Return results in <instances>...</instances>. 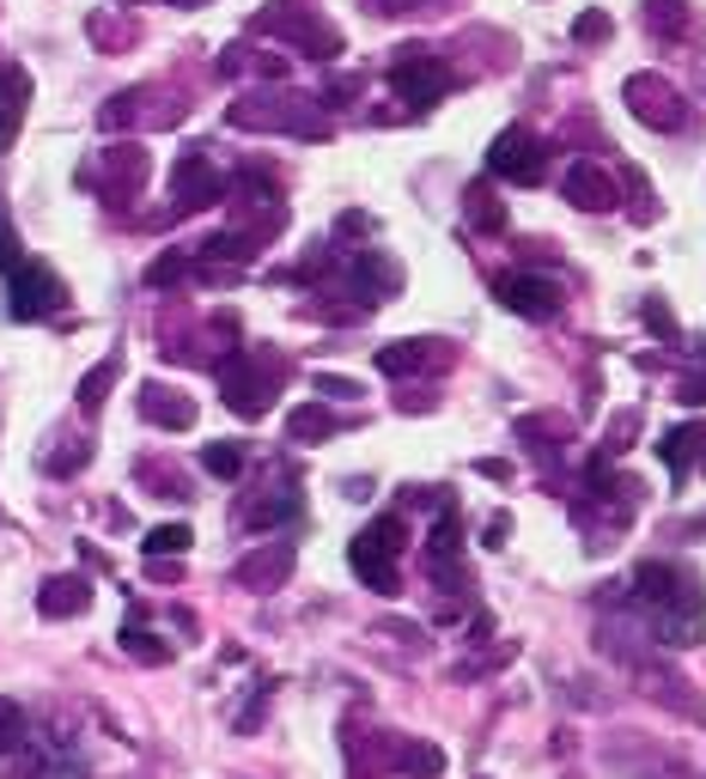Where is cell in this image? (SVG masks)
<instances>
[{"label": "cell", "mask_w": 706, "mask_h": 779, "mask_svg": "<svg viewBox=\"0 0 706 779\" xmlns=\"http://www.w3.org/2000/svg\"><path fill=\"white\" fill-rule=\"evenodd\" d=\"M506 536H512V518L506 512H493L488 518V549H506Z\"/></svg>", "instance_id": "obj_30"}, {"label": "cell", "mask_w": 706, "mask_h": 779, "mask_svg": "<svg viewBox=\"0 0 706 779\" xmlns=\"http://www.w3.org/2000/svg\"><path fill=\"white\" fill-rule=\"evenodd\" d=\"M140 414H147L153 427H171V432L196 427V402L177 397V390H165V384H147V390H140Z\"/></svg>", "instance_id": "obj_11"}, {"label": "cell", "mask_w": 706, "mask_h": 779, "mask_svg": "<svg viewBox=\"0 0 706 779\" xmlns=\"http://www.w3.org/2000/svg\"><path fill=\"white\" fill-rule=\"evenodd\" d=\"M116 372H123V360H104L98 372H86V378H79V409H86V414L104 409V397H110V384H116Z\"/></svg>", "instance_id": "obj_19"}, {"label": "cell", "mask_w": 706, "mask_h": 779, "mask_svg": "<svg viewBox=\"0 0 706 779\" xmlns=\"http://www.w3.org/2000/svg\"><path fill=\"white\" fill-rule=\"evenodd\" d=\"M171 184H177V208H214L219 196H226V177L214 171V159H201V153H184L177 159V171H171Z\"/></svg>", "instance_id": "obj_7"}, {"label": "cell", "mask_w": 706, "mask_h": 779, "mask_svg": "<svg viewBox=\"0 0 706 779\" xmlns=\"http://www.w3.org/2000/svg\"><path fill=\"white\" fill-rule=\"evenodd\" d=\"M25 104H31V74L25 67H0V147L18 135V123H25Z\"/></svg>", "instance_id": "obj_12"}, {"label": "cell", "mask_w": 706, "mask_h": 779, "mask_svg": "<svg viewBox=\"0 0 706 779\" xmlns=\"http://www.w3.org/2000/svg\"><path fill=\"white\" fill-rule=\"evenodd\" d=\"M171 7H201V0H171Z\"/></svg>", "instance_id": "obj_33"}, {"label": "cell", "mask_w": 706, "mask_h": 779, "mask_svg": "<svg viewBox=\"0 0 706 779\" xmlns=\"http://www.w3.org/2000/svg\"><path fill=\"white\" fill-rule=\"evenodd\" d=\"M390 86H396V98H408V104H439V98L451 92V67L432 55V49L408 43L396 49V62H390Z\"/></svg>", "instance_id": "obj_3"}, {"label": "cell", "mask_w": 706, "mask_h": 779, "mask_svg": "<svg viewBox=\"0 0 706 779\" xmlns=\"http://www.w3.org/2000/svg\"><path fill=\"white\" fill-rule=\"evenodd\" d=\"M488 171L493 177H506V184H542V140L530 128H506V135H493L488 147Z\"/></svg>", "instance_id": "obj_5"}, {"label": "cell", "mask_w": 706, "mask_h": 779, "mask_svg": "<svg viewBox=\"0 0 706 779\" xmlns=\"http://www.w3.org/2000/svg\"><path fill=\"white\" fill-rule=\"evenodd\" d=\"M177 275H184V256H165V262H153V275H147V280L165 287V280H177Z\"/></svg>", "instance_id": "obj_31"}, {"label": "cell", "mask_w": 706, "mask_h": 779, "mask_svg": "<svg viewBox=\"0 0 706 779\" xmlns=\"http://www.w3.org/2000/svg\"><path fill=\"white\" fill-rule=\"evenodd\" d=\"M645 323H652L664 341H676V317H670V305H664V299H652V305H645Z\"/></svg>", "instance_id": "obj_28"}, {"label": "cell", "mask_w": 706, "mask_h": 779, "mask_svg": "<svg viewBox=\"0 0 706 779\" xmlns=\"http://www.w3.org/2000/svg\"><path fill=\"white\" fill-rule=\"evenodd\" d=\"M402 767H408V774H420V779H432L439 767H445V755H439L432 743H408V749H402Z\"/></svg>", "instance_id": "obj_22"}, {"label": "cell", "mask_w": 706, "mask_h": 779, "mask_svg": "<svg viewBox=\"0 0 706 779\" xmlns=\"http://www.w3.org/2000/svg\"><path fill=\"white\" fill-rule=\"evenodd\" d=\"M481 475H488V481H512V463H500V457H488V463H481Z\"/></svg>", "instance_id": "obj_32"}, {"label": "cell", "mask_w": 706, "mask_h": 779, "mask_svg": "<svg viewBox=\"0 0 706 779\" xmlns=\"http://www.w3.org/2000/svg\"><path fill=\"white\" fill-rule=\"evenodd\" d=\"M567 201L572 208H584V214H603V208H615V177L584 159V165L567 171Z\"/></svg>", "instance_id": "obj_10"}, {"label": "cell", "mask_w": 706, "mask_h": 779, "mask_svg": "<svg viewBox=\"0 0 706 779\" xmlns=\"http://www.w3.org/2000/svg\"><path fill=\"white\" fill-rule=\"evenodd\" d=\"M500 305L518 317H554L560 311V287L549 275H506L500 280Z\"/></svg>", "instance_id": "obj_8"}, {"label": "cell", "mask_w": 706, "mask_h": 779, "mask_svg": "<svg viewBox=\"0 0 706 779\" xmlns=\"http://www.w3.org/2000/svg\"><path fill=\"white\" fill-rule=\"evenodd\" d=\"M18 737H25V713L18 701H0V749H18Z\"/></svg>", "instance_id": "obj_26"}, {"label": "cell", "mask_w": 706, "mask_h": 779, "mask_svg": "<svg viewBox=\"0 0 706 779\" xmlns=\"http://www.w3.org/2000/svg\"><path fill=\"white\" fill-rule=\"evenodd\" d=\"M439 341H390L384 353H378V366L390 372V378H402V372H420V366H439L445 353H432Z\"/></svg>", "instance_id": "obj_16"}, {"label": "cell", "mask_w": 706, "mask_h": 779, "mask_svg": "<svg viewBox=\"0 0 706 779\" xmlns=\"http://www.w3.org/2000/svg\"><path fill=\"white\" fill-rule=\"evenodd\" d=\"M396 554H402V518H378L371 530L353 536L348 561L371 591H396Z\"/></svg>", "instance_id": "obj_2"}, {"label": "cell", "mask_w": 706, "mask_h": 779, "mask_svg": "<svg viewBox=\"0 0 706 779\" xmlns=\"http://www.w3.org/2000/svg\"><path fill=\"white\" fill-rule=\"evenodd\" d=\"M123 645H128L135 657H147V664H165V657H171L165 645L153 640V633H140V621H128V627H123Z\"/></svg>", "instance_id": "obj_23"}, {"label": "cell", "mask_w": 706, "mask_h": 779, "mask_svg": "<svg viewBox=\"0 0 706 779\" xmlns=\"http://www.w3.org/2000/svg\"><path fill=\"white\" fill-rule=\"evenodd\" d=\"M256 32L287 37L292 49H305V55H317V62L341 55V32H336V25H329L323 13H311L305 0H275L268 13H256Z\"/></svg>", "instance_id": "obj_1"}, {"label": "cell", "mask_w": 706, "mask_h": 779, "mask_svg": "<svg viewBox=\"0 0 706 779\" xmlns=\"http://www.w3.org/2000/svg\"><path fill=\"white\" fill-rule=\"evenodd\" d=\"M353 287H360L366 305H378V299H390V292L402 287V268L390 256H378V250H366V256L353 262Z\"/></svg>", "instance_id": "obj_14"}, {"label": "cell", "mask_w": 706, "mask_h": 779, "mask_svg": "<svg viewBox=\"0 0 706 779\" xmlns=\"http://www.w3.org/2000/svg\"><path fill=\"white\" fill-rule=\"evenodd\" d=\"M219 390H226L231 414L256 420V414H268V402H275V372H262L256 353H231L226 366H219Z\"/></svg>", "instance_id": "obj_4"}, {"label": "cell", "mask_w": 706, "mask_h": 779, "mask_svg": "<svg viewBox=\"0 0 706 779\" xmlns=\"http://www.w3.org/2000/svg\"><path fill=\"white\" fill-rule=\"evenodd\" d=\"M196 536H189V524H159V530H147V554L153 561H165V554H184Z\"/></svg>", "instance_id": "obj_20"}, {"label": "cell", "mask_w": 706, "mask_h": 779, "mask_svg": "<svg viewBox=\"0 0 706 779\" xmlns=\"http://www.w3.org/2000/svg\"><path fill=\"white\" fill-rule=\"evenodd\" d=\"M86 603H92V585L79 579V573H67V579H49L43 596H37V610H43L49 621H62V615H79Z\"/></svg>", "instance_id": "obj_15"}, {"label": "cell", "mask_w": 706, "mask_h": 779, "mask_svg": "<svg viewBox=\"0 0 706 779\" xmlns=\"http://www.w3.org/2000/svg\"><path fill=\"white\" fill-rule=\"evenodd\" d=\"M287 432H292L299 444H305V439H329V432H336V414H329V409H317V402H305V409H292Z\"/></svg>", "instance_id": "obj_18"}, {"label": "cell", "mask_w": 706, "mask_h": 779, "mask_svg": "<svg viewBox=\"0 0 706 779\" xmlns=\"http://www.w3.org/2000/svg\"><path fill=\"white\" fill-rule=\"evenodd\" d=\"M287 573H292V542H275V549H256L250 561H238V579L250 591H275Z\"/></svg>", "instance_id": "obj_13"}, {"label": "cell", "mask_w": 706, "mask_h": 779, "mask_svg": "<svg viewBox=\"0 0 706 779\" xmlns=\"http://www.w3.org/2000/svg\"><path fill=\"white\" fill-rule=\"evenodd\" d=\"M609 32H615L609 13H579V25H572V37H579V43H603Z\"/></svg>", "instance_id": "obj_27"}, {"label": "cell", "mask_w": 706, "mask_h": 779, "mask_svg": "<svg viewBox=\"0 0 706 779\" xmlns=\"http://www.w3.org/2000/svg\"><path fill=\"white\" fill-rule=\"evenodd\" d=\"M18 262H25V250H18V231H13V214H7V208H0V268H7V275H13Z\"/></svg>", "instance_id": "obj_25"}, {"label": "cell", "mask_w": 706, "mask_h": 779, "mask_svg": "<svg viewBox=\"0 0 706 779\" xmlns=\"http://www.w3.org/2000/svg\"><path fill=\"white\" fill-rule=\"evenodd\" d=\"M469 219H476L481 231H500V226H506V214L493 208V196H488V189H469Z\"/></svg>", "instance_id": "obj_24"}, {"label": "cell", "mask_w": 706, "mask_h": 779, "mask_svg": "<svg viewBox=\"0 0 706 779\" xmlns=\"http://www.w3.org/2000/svg\"><path fill=\"white\" fill-rule=\"evenodd\" d=\"M628 104H633V116H640V123H658V128H676V123H682V98H676L664 79H652V74H633V79H628Z\"/></svg>", "instance_id": "obj_9"}, {"label": "cell", "mask_w": 706, "mask_h": 779, "mask_svg": "<svg viewBox=\"0 0 706 779\" xmlns=\"http://www.w3.org/2000/svg\"><path fill=\"white\" fill-rule=\"evenodd\" d=\"M701 444H706V427H676V432H664V463H670L676 475H689V463L701 457Z\"/></svg>", "instance_id": "obj_17"}, {"label": "cell", "mask_w": 706, "mask_h": 779, "mask_svg": "<svg viewBox=\"0 0 706 779\" xmlns=\"http://www.w3.org/2000/svg\"><path fill=\"white\" fill-rule=\"evenodd\" d=\"M7 280H13V317H25V323L49 317V311H62V299H67L62 275L43 268V262H18Z\"/></svg>", "instance_id": "obj_6"}, {"label": "cell", "mask_w": 706, "mask_h": 779, "mask_svg": "<svg viewBox=\"0 0 706 779\" xmlns=\"http://www.w3.org/2000/svg\"><path fill=\"white\" fill-rule=\"evenodd\" d=\"M317 390H323V397H360V384H353V378H329V372L317 378Z\"/></svg>", "instance_id": "obj_29"}, {"label": "cell", "mask_w": 706, "mask_h": 779, "mask_svg": "<svg viewBox=\"0 0 706 779\" xmlns=\"http://www.w3.org/2000/svg\"><path fill=\"white\" fill-rule=\"evenodd\" d=\"M201 469L219 475V481H231V475L244 469V451H238V444H207V451H201Z\"/></svg>", "instance_id": "obj_21"}]
</instances>
